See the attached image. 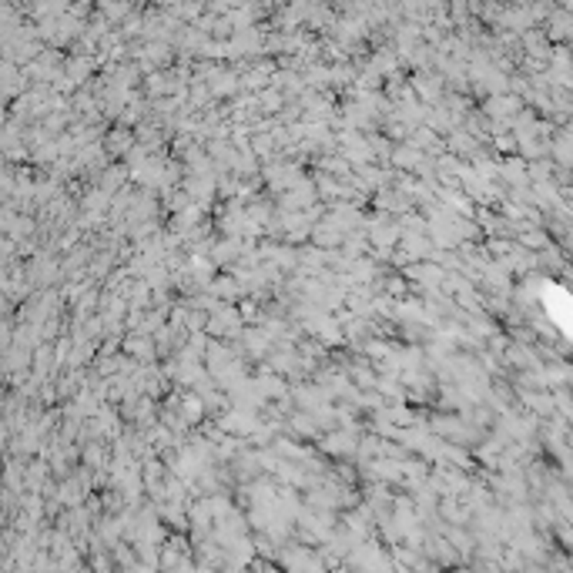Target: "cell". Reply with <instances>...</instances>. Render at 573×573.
Instances as JSON below:
<instances>
[{"label": "cell", "instance_id": "277c9868", "mask_svg": "<svg viewBox=\"0 0 573 573\" xmlns=\"http://www.w3.org/2000/svg\"><path fill=\"white\" fill-rule=\"evenodd\" d=\"M178 409H181V416H184V419H191V422H198V419H201V412H205V409H201V399H198L195 392H191V396H184Z\"/></svg>", "mask_w": 573, "mask_h": 573}, {"label": "cell", "instance_id": "3957f363", "mask_svg": "<svg viewBox=\"0 0 573 573\" xmlns=\"http://www.w3.org/2000/svg\"><path fill=\"white\" fill-rule=\"evenodd\" d=\"M382 292L392 295V299H403L409 292V282L399 275V271H386V275H382Z\"/></svg>", "mask_w": 573, "mask_h": 573}, {"label": "cell", "instance_id": "5b68a950", "mask_svg": "<svg viewBox=\"0 0 573 573\" xmlns=\"http://www.w3.org/2000/svg\"><path fill=\"white\" fill-rule=\"evenodd\" d=\"M433 557H436L439 563H452V560H456V553L450 550V543H446V540H436V543H433Z\"/></svg>", "mask_w": 573, "mask_h": 573}, {"label": "cell", "instance_id": "6da1fadb", "mask_svg": "<svg viewBox=\"0 0 573 573\" xmlns=\"http://www.w3.org/2000/svg\"><path fill=\"white\" fill-rule=\"evenodd\" d=\"M135 144V131H124V128H114L111 135L105 137V151L111 154V158H118V154H124V151Z\"/></svg>", "mask_w": 573, "mask_h": 573}, {"label": "cell", "instance_id": "7a4b0ae2", "mask_svg": "<svg viewBox=\"0 0 573 573\" xmlns=\"http://www.w3.org/2000/svg\"><path fill=\"white\" fill-rule=\"evenodd\" d=\"M124 349L135 356V359H154V339L151 335H128L124 339Z\"/></svg>", "mask_w": 573, "mask_h": 573}]
</instances>
